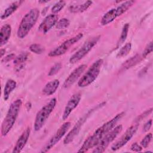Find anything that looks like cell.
I'll return each instance as SVG.
<instances>
[{"label":"cell","mask_w":153,"mask_h":153,"mask_svg":"<svg viewBox=\"0 0 153 153\" xmlns=\"http://www.w3.org/2000/svg\"><path fill=\"white\" fill-rule=\"evenodd\" d=\"M56 102L57 101L56 98L51 99L48 103L42 107L41 109L37 112L33 126L34 130L35 131L39 130L43 127L50 114L54 109Z\"/></svg>","instance_id":"5"},{"label":"cell","mask_w":153,"mask_h":153,"mask_svg":"<svg viewBox=\"0 0 153 153\" xmlns=\"http://www.w3.org/2000/svg\"><path fill=\"white\" fill-rule=\"evenodd\" d=\"M123 129L121 125H118L114 127L109 133H108L103 138L100 140L96 148L93 151V152L101 153L103 152L108 145L117 137V136L121 133Z\"/></svg>","instance_id":"7"},{"label":"cell","mask_w":153,"mask_h":153,"mask_svg":"<svg viewBox=\"0 0 153 153\" xmlns=\"http://www.w3.org/2000/svg\"><path fill=\"white\" fill-rule=\"evenodd\" d=\"M152 112V108H149V109L145 111L144 112H143L142 114H141L140 115H139L136 119H135V122L136 123H138L140 121H142L143 118H145V117H146L147 116H148L149 114H151Z\"/></svg>","instance_id":"31"},{"label":"cell","mask_w":153,"mask_h":153,"mask_svg":"<svg viewBox=\"0 0 153 153\" xmlns=\"http://www.w3.org/2000/svg\"><path fill=\"white\" fill-rule=\"evenodd\" d=\"M81 98V94L80 93H75L71 97V98L68 100L65 108L63 115H62L63 120H66L69 117V115H70V114L72 112V111L75 108H76V106H78V105L80 102Z\"/></svg>","instance_id":"13"},{"label":"cell","mask_w":153,"mask_h":153,"mask_svg":"<svg viewBox=\"0 0 153 153\" xmlns=\"http://www.w3.org/2000/svg\"><path fill=\"white\" fill-rule=\"evenodd\" d=\"M130 149L134 152H140L142 150V147L141 146V145H139L137 142H134L131 145L130 147Z\"/></svg>","instance_id":"33"},{"label":"cell","mask_w":153,"mask_h":153,"mask_svg":"<svg viewBox=\"0 0 153 153\" xmlns=\"http://www.w3.org/2000/svg\"><path fill=\"white\" fill-rule=\"evenodd\" d=\"M14 57H15V55H14V54H8V55L6 56L5 57H3V58L1 59V62H2V63L8 62L10 61L11 60H12L13 59H14Z\"/></svg>","instance_id":"35"},{"label":"cell","mask_w":153,"mask_h":153,"mask_svg":"<svg viewBox=\"0 0 153 153\" xmlns=\"http://www.w3.org/2000/svg\"><path fill=\"white\" fill-rule=\"evenodd\" d=\"M59 84L60 82L58 79H53L45 84L42 89V93L46 96H50L56 92Z\"/></svg>","instance_id":"18"},{"label":"cell","mask_w":153,"mask_h":153,"mask_svg":"<svg viewBox=\"0 0 153 153\" xmlns=\"http://www.w3.org/2000/svg\"><path fill=\"white\" fill-rule=\"evenodd\" d=\"M16 82L14 80L12 79H9L7 80L4 89V99L5 101L8 99L11 93L16 87Z\"/></svg>","instance_id":"20"},{"label":"cell","mask_w":153,"mask_h":153,"mask_svg":"<svg viewBox=\"0 0 153 153\" xmlns=\"http://www.w3.org/2000/svg\"><path fill=\"white\" fill-rule=\"evenodd\" d=\"M62 68V63L60 62H57L56 63H55L50 69L48 75V76H53L55 74H56L59 71L60 69Z\"/></svg>","instance_id":"30"},{"label":"cell","mask_w":153,"mask_h":153,"mask_svg":"<svg viewBox=\"0 0 153 153\" xmlns=\"http://www.w3.org/2000/svg\"><path fill=\"white\" fill-rule=\"evenodd\" d=\"M129 27H130L129 23H126L124 25V26L123 27V29H122V31H121V35H120V36L119 38V39L117 42V48H118L121 45H122L125 42V41H126V39L127 37Z\"/></svg>","instance_id":"23"},{"label":"cell","mask_w":153,"mask_h":153,"mask_svg":"<svg viewBox=\"0 0 153 153\" xmlns=\"http://www.w3.org/2000/svg\"><path fill=\"white\" fill-rule=\"evenodd\" d=\"M87 67V65L85 64H82L78 66L75 68L68 76V77L65 79L63 83V87L64 88H69L71 87L75 81L79 78L80 75L82 74Z\"/></svg>","instance_id":"15"},{"label":"cell","mask_w":153,"mask_h":153,"mask_svg":"<svg viewBox=\"0 0 153 153\" xmlns=\"http://www.w3.org/2000/svg\"><path fill=\"white\" fill-rule=\"evenodd\" d=\"M138 127V124H134L128 127L125 133L121 136L120 139L118 140L114 144H113V145L111 146V149L112 151H117L124 146L136 133Z\"/></svg>","instance_id":"11"},{"label":"cell","mask_w":153,"mask_h":153,"mask_svg":"<svg viewBox=\"0 0 153 153\" xmlns=\"http://www.w3.org/2000/svg\"><path fill=\"white\" fill-rule=\"evenodd\" d=\"M142 59L139 54H136L135 56L131 57L129 59L127 60L123 65H122V69H129L141 61Z\"/></svg>","instance_id":"22"},{"label":"cell","mask_w":153,"mask_h":153,"mask_svg":"<svg viewBox=\"0 0 153 153\" xmlns=\"http://www.w3.org/2000/svg\"><path fill=\"white\" fill-rule=\"evenodd\" d=\"M70 24L69 20L66 18L60 19L56 23V28L57 29H63L69 26Z\"/></svg>","instance_id":"28"},{"label":"cell","mask_w":153,"mask_h":153,"mask_svg":"<svg viewBox=\"0 0 153 153\" xmlns=\"http://www.w3.org/2000/svg\"><path fill=\"white\" fill-rule=\"evenodd\" d=\"M83 36V34L82 33H79L76 35L71 38L63 42H62L59 46L56 47L53 50L51 51L48 53V56L54 57L62 56L74 44L79 41Z\"/></svg>","instance_id":"9"},{"label":"cell","mask_w":153,"mask_h":153,"mask_svg":"<svg viewBox=\"0 0 153 153\" xmlns=\"http://www.w3.org/2000/svg\"><path fill=\"white\" fill-rule=\"evenodd\" d=\"M11 33V27L9 24L3 25L0 31V46L2 47L9 40Z\"/></svg>","instance_id":"17"},{"label":"cell","mask_w":153,"mask_h":153,"mask_svg":"<svg viewBox=\"0 0 153 153\" xmlns=\"http://www.w3.org/2000/svg\"><path fill=\"white\" fill-rule=\"evenodd\" d=\"M152 126V120H149V121H148L143 126V131L144 132H146L148 130H149L150 128Z\"/></svg>","instance_id":"34"},{"label":"cell","mask_w":153,"mask_h":153,"mask_svg":"<svg viewBox=\"0 0 153 153\" xmlns=\"http://www.w3.org/2000/svg\"><path fill=\"white\" fill-rule=\"evenodd\" d=\"M58 16L55 14H49L45 17L43 21L40 23L38 30L39 32L46 33L48 32L57 22Z\"/></svg>","instance_id":"14"},{"label":"cell","mask_w":153,"mask_h":153,"mask_svg":"<svg viewBox=\"0 0 153 153\" xmlns=\"http://www.w3.org/2000/svg\"><path fill=\"white\" fill-rule=\"evenodd\" d=\"M28 57V53L27 52L22 53L17 57H16L14 60V64L16 66H19L20 67L23 66V63L25 62Z\"/></svg>","instance_id":"25"},{"label":"cell","mask_w":153,"mask_h":153,"mask_svg":"<svg viewBox=\"0 0 153 153\" xmlns=\"http://www.w3.org/2000/svg\"><path fill=\"white\" fill-rule=\"evenodd\" d=\"M48 2V1H39V3H45V2Z\"/></svg>","instance_id":"37"},{"label":"cell","mask_w":153,"mask_h":153,"mask_svg":"<svg viewBox=\"0 0 153 153\" xmlns=\"http://www.w3.org/2000/svg\"><path fill=\"white\" fill-rule=\"evenodd\" d=\"M29 50L30 51H32L35 54H42L45 51V48L41 44H33L30 45Z\"/></svg>","instance_id":"26"},{"label":"cell","mask_w":153,"mask_h":153,"mask_svg":"<svg viewBox=\"0 0 153 153\" xmlns=\"http://www.w3.org/2000/svg\"><path fill=\"white\" fill-rule=\"evenodd\" d=\"M152 51V41H151L149 42L147 45L146 46L144 51H143L142 54V57L145 58L149 54H150Z\"/></svg>","instance_id":"32"},{"label":"cell","mask_w":153,"mask_h":153,"mask_svg":"<svg viewBox=\"0 0 153 153\" xmlns=\"http://www.w3.org/2000/svg\"><path fill=\"white\" fill-rule=\"evenodd\" d=\"M71 126L70 122H65L63 123L56 131L54 134L50 139L46 145L42 148L41 152H47L50 149H51L55 145L59 142V141L62 138V137L66 134L68 129Z\"/></svg>","instance_id":"10"},{"label":"cell","mask_w":153,"mask_h":153,"mask_svg":"<svg viewBox=\"0 0 153 153\" xmlns=\"http://www.w3.org/2000/svg\"><path fill=\"white\" fill-rule=\"evenodd\" d=\"M124 112L118 114L113 118L99 127L91 136L88 137L78 151V152H85L91 148L96 147L103 137L109 133L116 125L117 122L124 116Z\"/></svg>","instance_id":"1"},{"label":"cell","mask_w":153,"mask_h":153,"mask_svg":"<svg viewBox=\"0 0 153 153\" xmlns=\"http://www.w3.org/2000/svg\"><path fill=\"white\" fill-rule=\"evenodd\" d=\"M152 138V134L151 133H149L145 135V136L142 139V140L140 142V145L142 148H146L148 146L150 142L151 141V139Z\"/></svg>","instance_id":"29"},{"label":"cell","mask_w":153,"mask_h":153,"mask_svg":"<svg viewBox=\"0 0 153 153\" xmlns=\"http://www.w3.org/2000/svg\"><path fill=\"white\" fill-rule=\"evenodd\" d=\"M92 3L93 2L91 1H87L80 5H71L69 9V11L73 13H82L85 10H87L90 7V6L92 4Z\"/></svg>","instance_id":"21"},{"label":"cell","mask_w":153,"mask_h":153,"mask_svg":"<svg viewBox=\"0 0 153 153\" xmlns=\"http://www.w3.org/2000/svg\"><path fill=\"white\" fill-rule=\"evenodd\" d=\"M22 104V100L18 99L13 102L10 105L1 125V134L2 136H5L13 127L18 117Z\"/></svg>","instance_id":"2"},{"label":"cell","mask_w":153,"mask_h":153,"mask_svg":"<svg viewBox=\"0 0 153 153\" xmlns=\"http://www.w3.org/2000/svg\"><path fill=\"white\" fill-rule=\"evenodd\" d=\"M39 15V11L38 9L35 8L30 9L23 17L17 32L18 38L23 39L27 35L31 29L36 23Z\"/></svg>","instance_id":"3"},{"label":"cell","mask_w":153,"mask_h":153,"mask_svg":"<svg viewBox=\"0 0 153 153\" xmlns=\"http://www.w3.org/2000/svg\"><path fill=\"white\" fill-rule=\"evenodd\" d=\"M66 5V2L64 1H59L56 2L51 8V11L53 14H56L61 11Z\"/></svg>","instance_id":"27"},{"label":"cell","mask_w":153,"mask_h":153,"mask_svg":"<svg viewBox=\"0 0 153 153\" xmlns=\"http://www.w3.org/2000/svg\"><path fill=\"white\" fill-rule=\"evenodd\" d=\"M5 49H2V48L1 49V57H2V56H4V54H5Z\"/></svg>","instance_id":"36"},{"label":"cell","mask_w":153,"mask_h":153,"mask_svg":"<svg viewBox=\"0 0 153 153\" xmlns=\"http://www.w3.org/2000/svg\"><path fill=\"white\" fill-rule=\"evenodd\" d=\"M23 2V1H17L11 3L2 14L1 16V19L2 20H4L7 19L9 16H10L14 11H16V10L20 7V5Z\"/></svg>","instance_id":"19"},{"label":"cell","mask_w":153,"mask_h":153,"mask_svg":"<svg viewBox=\"0 0 153 153\" xmlns=\"http://www.w3.org/2000/svg\"><path fill=\"white\" fill-rule=\"evenodd\" d=\"M30 133V129L29 127H27L20 135L17 140L15 146L13 148L12 151L13 153H19L21 152V151L25 147L26 143H27L28 139L29 137Z\"/></svg>","instance_id":"16"},{"label":"cell","mask_w":153,"mask_h":153,"mask_svg":"<svg viewBox=\"0 0 153 153\" xmlns=\"http://www.w3.org/2000/svg\"><path fill=\"white\" fill-rule=\"evenodd\" d=\"M99 38L100 36H97L87 40L82 46L70 57L69 62L74 64L82 59L97 44Z\"/></svg>","instance_id":"8"},{"label":"cell","mask_w":153,"mask_h":153,"mask_svg":"<svg viewBox=\"0 0 153 153\" xmlns=\"http://www.w3.org/2000/svg\"><path fill=\"white\" fill-rule=\"evenodd\" d=\"M134 1H127L121 4L117 8H112L106 12L102 18L100 23L102 25H106L113 22L117 17L126 13L133 4Z\"/></svg>","instance_id":"6"},{"label":"cell","mask_w":153,"mask_h":153,"mask_svg":"<svg viewBox=\"0 0 153 153\" xmlns=\"http://www.w3.org/2000/svg\"><path fill=\"white\" fill-rule=\"evenodd\" d=\"M131 49V44L130 42L126 43L123 47L121 48L120 51L117 54V57L118 58H121L127 56L130 51Z\"/></svg>","instance_id":"24"},{"label":"cell","mask_w":153,"mask_h":153,"mask_svg":"<svg viewBox=\"0 0 153 153\" xmlns=\"http://www.w3.org/2000/svg\"><path fill=\"white\" fill-rule=\"evenodd\" d=\"M103 63V60L102 59H99L94 62L88 71L79 79L78 85L79 87H85L91 84L100 74Z\"/></svg>","instance_id":"4"},{"label":"cell","mask_w":153,"mask_h":153,"mask_svg":"<svg viewBox=\"0 0 153 153\" xmlns=\"http://www.w3.org/2000/svg\"><path fill=\"white\" fill-rule=\"evenodd\" d=\"M94 110V109H91L90 111H89L87 114H84L82 117H81L78 121L76 123V124L74 125V126L73 127V128L71 130V131L68 133V134L66 136V137H65L64 140H63V143L65 145L69 144L70 142H71L75 138V137L78 134V133L79 132L81 128L82 127V126L83 125V124L86 121L87 119L88 118V117H89V115L91 114V112H93V111Z\"/></svg>","instance_id":"12"}]
</instances>
